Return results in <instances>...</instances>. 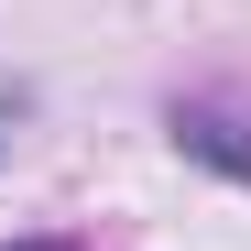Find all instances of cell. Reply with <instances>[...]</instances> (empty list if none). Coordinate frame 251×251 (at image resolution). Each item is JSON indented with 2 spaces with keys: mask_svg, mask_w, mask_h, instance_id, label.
Instances as JSON below:
<instances>
[{
  "mask_svg": "<svg viewBox=\"0 0 251 251\" xmlns=\"http://www.w3.org/2000/svg\"><path fill=\"white\" fill-rule=\"evenodd\" d=\"M11 251H66V240H11Z\"/></svg>",
  "mask_w": 251,
  "mask_h": 251,
  "instance_id": "obj_1",
  "label": "cell"
}]
</instances>
